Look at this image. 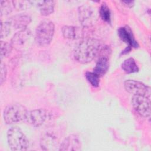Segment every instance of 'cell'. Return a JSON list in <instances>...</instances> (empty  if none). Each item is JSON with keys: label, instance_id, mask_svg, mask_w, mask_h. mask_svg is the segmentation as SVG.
<instances>
[{"label": "cell", "instance_id": "obj_1", "mask_svg": "<svg viewBox=\"0 0 151 151\" xmlns=\"http://www.w3.org/2000/svg\"><path fill=\"white\" fill-rule=\"evenodd\" d=\"M100 48V42L94 38H86L82 40L76 46L74 56L80 63L91 62L98 54Z\"/></svg>", "mask_w": 151, "mask_h": 151}, {"label": "cell", "instance_id": "obj_15", "mask_svg": "<svg viewBox=\"0 0 151 151\" xmlns=\"http://www.w3.org/2000/svg\"><path fill=\"white\" fill-rule=\"evenodd\" d=\"M55 1H41L37 2L40 14L43 16L51 14L54 11Z\"/></svg>", "mask_w": 151, "mask_h": 151}, {"label": "cell", "instance_id": "obj_3", "mask_svg": "<svg viewBox=\"0 0 151 151\" xmlns=\"http://www.w3.org/2000/svg\"><path fill=\"white\" fill-rule=\"evenodd\" d=\"M54 23L48 19L43 20L39 23L35 29V40L41 46H47L50 44L54 34Z\"/></svg>", "mask_w": 151, "mask_h": 151}, {"label": "cell", "instance_id": "obj_8", "mask_svg": "<svg viewBox=\"0 0 151 151\" xmlns=\"http://www.w3.org/2000/svg\"><path fill=\"white\" fill-rule=\"evenodd\" d=\"M117 33L120 40L127 44V47L122 52V54H127L132 48L139 47V44L134 39L132 31L128 26L120 27L117 30Z\"/></svg>", "mask_w": 151, "mask_h": 151}, {"label": "cell", "instance_id": "obj_12", "mask_svg": "<svg viewBox=\"0 0 151 151\" xmlns=\"http://www.w3.org/2000/svg\"><path fill=\"white\" fill-rule=\"evenodd\" d=\"M31 33V31L28 28L17 31L14 34L11 40L12 47L15 48H21L29 39Z\"/></svg>", "mask_w": 151, "mask_h": 151}, {"label": "cell", "instance_id": "obj_9", "mask_svg": "<svg viewBox=\"0 0 151 151\" xmlns=\"http://www.w3.org/2000/svg\"><path fill=\"white\" fill-rule=\"evenodd\" d=\"M48 113L44 109H38L28 111L25 120L34 127L41 126L47 120Z\"/></svg>", "mask_w": 151, "mask_h": 151}, {"label": "cell", "instance_id": "obj_23", "mask_svg": "<svg viewBox=\"0 0 151 151\" xmlns=\"http://www.w3.org/2000/svg\"><path fill=\"white\" fill-rule=\"evenodd\" d=\"M11 27L8 22V21H5L3 22L1 21V31H0V34H1V38H4L9 35L11 31Z\"/></svg>", "mask_w": 151, "mask_h": 151}, {"label": "cell", "instance_id": "obj_17", "mask_svg": "<svg viewBox=\"0 0 151 151\" xmlns=\"http://www.w3.org/2000/svg\"><path fill=\"white\" fill-rule=\"evenodd\" d=\"M122 69L127 74L138 72L139 68L134 59L132 57L128 58L123 61L121 64Z\"/></svg>", "mask_w": 151, "mask_h": 151}, {"label": "cell", "instance_id": "obj_16", "mask_svg": "<svg viewBox=\"0 0 151 151\" xmlns=\"http://www.w3.org/2000/svg\"><path fill=\"white\" fill-rule=\"evenodd\" d=\"M57 138L55 136L50 133H46L41 138V146L44 150H50V147L52 149V147L57 145Z\"/></svg>", "mask_w": 151, "mask_h": 151}, {"label": "cell", "instance_id": "obj_20", "mask_svg": "<svg viewBox=\"0 0 151 151\" xmlns=\"http://www.w3.org/2000/svg\"><path fill=\"white\" fill-rule=\"evenodd\" d=\"M12 3L9 1H0V13L1 16L9 14L12 10Z\"/></svg>", "mask_w": 151, "mask_h": 151}, {"label": "cell", "instance_id": "obj_7", "mask_svg": "<svg viewBox=\"0 0 151 151\" xmlns=\"http://www.w3.org/2000/svg\"><path fill=\"white\" fill-rule=\"evenodd\" d=\"M125 90L130 94L150 97V87L143 83L134 80H126L124 82Z\"/></svg>", "mask_w": 151, "mask_h": 151}, {"label": "cell", "instance_id": "obj_24", "mask_svg": "<svg viewBox=\"0 0 151 151\" xmlns=\"http://www.w3.org/2000/svg\"><path fill=\"white\" fill-rule=\"evenodd\" d=\"M7 74V69L5 64L1 61V76H0V83L2 84L6 80Z\"/></svg>", "mask_w": 151, "mask_h": 151}, {"label": "cell", "instance_id": "obj_14", "mask_svg": "<svg viewBox=\"0 0 151 151\" xmlns=\"http://www.w3.org/2000/svg\"><path fill=\"white\" fill-rule=\"evenodd\" d=\"M109 68V58L106 56H101L97 60L94 68V73L97 74L99 77L104 76Z\"/></svg>", "mask_w": 151, "mask_h": 151}, {"label": "cell", "instance_id": "obj_10", "mask_svg": "<svg viewBox=\"0 0 151 151\" xmlns=\"http://www.w3.org/2000/svg\"><path fill=\"white\" fill-rule=\"evenodd\" d=\"M59 147V150H80L81 149V143L78 136L71 134L67 136L62 141Z\"/></svg>", "mask_w": 151, "mask_h": 151}, {"label": "cell", "instance_id": "obj_11", "mask_svg": "<svg viewBox=\"0 0 151 151\" xmlns=\"http://www.w3.org/2000/svg\"><path fill=\"white\" fill-rule=\"evenodd\" d=\"M11 28L21 30L27 28L31 21V18L27 14H19L11 17L7 19Z\"/></svg>", "mask_w": 151, "mask_h": 151}, {"label": "cell", "instance_id": "obj_5", "mask_svg": "<svg viewBox=\"0 0 151 151\" xmlns=\"http://www.w3.org/2000/svg\"><path fill=\"white\" fill-rule=\"evenodd\" d=\"M132 105L134 110L141 116L149 118L150 116V97L140 95L133 96Z\"/></svg>", "mask_w": 151, "mask_h": 151}, {"label": "cell", "instance_id": "obj_25", "mask_svg": "<svg viewBox=\"0 0 151 151\" xmlns=\"http://www.w3.org/2000/svg\"><path fill=\"white\" fill-rule=\"evenodd\" d=\"M122 2L123 4H124L125 6L129 7V8L133 6V5L134 4V1H122Z\"/></svg>", "mask_w": 151, "mask_h": 151}, {"label": "cell", "instance_id": "obj_21", "mask_svg": "<svg viewBox=\"0 0 151 151\" xmlns=\"http://www.w3.org/2000/svg\"><path fill=\"white\" fill-rule=\"evenodd\" d=\"M12 3L13 7L18 11L25 10L32 5V2L30 1H12Z\"/></svg>", "mask_w": 151, "mask_h": 151}, {"label": "cell", "instance_id": "obj_19", "mask_svg": "<svg viewBox=\"0 0 151 151\" xmlns=\"http://www.w3.org/2000/svg\"><path fill=\"white\" fill-rule=\"evenodd\" d=\"M12 45L11 43L5 41H1L0 42V56L1 59L7 57L11 52L12 50Z\"/></svg>", "mask_w": 151, "mask_h": 151}, {"label": "cell", "instance_id": "obj_22", "mask_svg": "<svg viewBox=\"0 0 151 151\" xmlns=\"http://www.w3.org/2000/svg\"><path fill=\"white\" fill-rule=\"evenodd\" d=\"M85 77L88 82L94 87H97L99 86L100 77L94 72L87 71Z\"/></svg>", "mask_w": 151, "mask_h": 151}, {"label": "cell", "instance_id": "obj_13", "mask_svg": "<svg viewBox=\"0 0 151 151\" xmlns=\"http://www.w3.org/2000/svg\"><path fill=\"white\" fill-rule=\"evenodd\" d=\"M61 31L63 37L69 40H77L81 38L84 35L83 29L77 26H63L61 28Z\"/></svg>", "mask_w": 151, "mask_h": 151}, {"label": "cell", "instance_id": "obj_4", "mask_svg": "<svg viewBox=\"0 0 151 151\" xmlns=\"http://www.w3.org/2000/svg\"><path fill=\"white\" fill-rule=\"evenodd\" d=\"M28 110L19 103H12L8 105L3 112V118L8 124H12L25 120Z\"/></svg>", "mask_w": 151, "mask_h": 151}, {"label": "cell", "instance_id": "obj_2", "mask_svg": "<svg viewBox=\"0 0 151 151\" xmlns=\"http://www.w3.org/2000/svg\"><path fill=\"white\" fill-rule=\"evenodd\" d=\"M7 142L11 150L14 151H22L29 147V141L22 130L13 126L7 132Z\"/></svg>", "mask_w": 151, "mask_h": 151}, {"label": "cell", "instance_id": "obj_6", "mask_svg": "<svg viewBox=\"0 0 151 151\" xmlns=\"http://www.w3.org/2000/svg\"><path fill=\"white\" fill-rule=\"evenodd\" d=\"M78 16L80 22L83 27L93 26L97 21V14L91 6L83 5L78 8Z\"/></svg>", "mask_w": 151, "mask_h": 151}, {"label": "cell", "instance_id": "obj_18", "mask_svg": "<svg viewBox=\"0 0 151 151\" xmlns=\"http://www.w3.org/2000/svg\"><path fill=\"white\" fill-rule=\"evenodd\" d=\"M99 14L101 19L108 23H110L111 21V12L109 7L106 3L103 2L100 7Z\"/></svg>", "mask_w": 151, "mask_h": 151}]
</instances>
